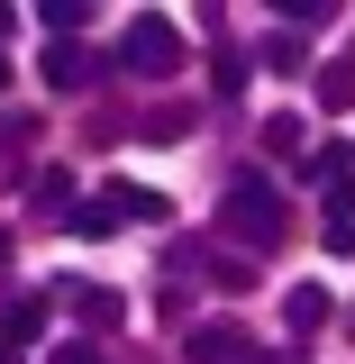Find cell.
<instances>
[{
  "label": "cell",
  "mask_w": 355,
  "mask_h": 364,
  "mask_svg": "<svg viewBox=\"0 0 355 364\" xmlns=\"http://www.w3.org/2000/svg\"><path fill=\"white\" fill-rule=\"evenodd\" d=\"M219 219H228V237H246V246H282V228H292V200H282L265 173H237V182L219 191Z\"/></svg>",
  "instance_id": "obj_1"
},
{
  "label": "cell",
  "mask_w": 355,
  "mask_h": 364,
  "mask_svg": "<svg viewBox=\"0 0 355 364\" xmlns=\"http://www.w3.org/2000/svg\"><path fill=\"white\" fill-rule=\"evenodd\" d=\"M119 64H128V73H146V82H164V73L182 64L174 18H155V9H146V18H128V37H119Z\"/></svg>",
  "instance_id": "obj_2"
},
{
  "label": "cell",
  "mask_w": 355,
  "mask_h": 364,
  "mask_svg": "<svg viewBox=\"0 0 355 364\" xmlns=\"http://www.w3.org/2000/svg\"><path fill=\"white\" fill-rule=\"evenodd\" d=\"M301 182H310V191H328V200L355 219V146H346V136H328V146H301Z\"/></svg>",
  "instance_id": "obj_3"
},
{
  "label": "cell",
  "mask_w": 355,
  "mask_h": 364,
  "mask_svg": "<svg viewBox=\"0 0 355 364\" xmlns=\"http://www.w3.org/2000/svg\"><path fill=\"white\" fill-rule=\"evenodd\" d=\"M46 82H55V91H83L91 82V55L73 37H46Z\"/></svg>",
  "instance_id": "obj_4"
},
{
  "label": "cell",
  "mask_w": 355,
  "mask_h": 364,
  "mask_svg": "<svg viewBox=\"0 0 355 364\" xmlns=\"http://www.w3.org/2000/svg\"><path fill=\"white\" fill-rule=\"evenodd\" d=\"M28 210H37V219H73V173H37Z\"/></svg>",
  "instance_id": "obj_5"
},
{
  "label": "cell",
  "mask_w": 355,
  "mask_h": 364,
  "mask_svg": "<svg viewBox=\"0 0 355 364\" xmlns=\"http://www.w3.org/2000/svg\"><path fill=\"white\" fill-rule=\"evenodd\" d=\"M282 318H292V328H319V318H328V282H292V291H282Z\"/></svg>",
  "instance_id": "obj_6"
},
{
  "label": "cell",
  "mask_w": 355,
  "mask_h": 364,
  "mask_svg": "<svg viewBox=\"0 0 355 364\" xmlns=\"http://www.w3.org/2000/svg\"><path fill=\"white\" fill-rule=\"evenodd\" d=\"M255 55H265V73H310V46L301 37H265Z\"/></svg>",
  "instance_id": "obj_7"
},
{
  "label": "cell",
  "mask_w": 355,
  "mask_h": 364,
  "mask_svg": "<svg viewBox=\"0 0 355 364\" xmlns=\"http://www.w3.org/2000/svg\"><path fill=\"white\" fill-rule=\"evenodd\" d=\"M228 355H246L237 328H201V337H191V364H228Z\"/></svg>",
  "instance_id": "obj_8"
},
{
  "label": "cell",
  "mask_w": 355,
  "mask_h": 364,
  "mask_svg": "<svg viewBox=\"0 0 355 364\" xmlns=\"http://www.w3.org/2000/svg\"><path fill=\"white\" fill-rule=\"evenodd\" d=\"M310 91L328 100V109H346V100H355V64H319V73H310Z\"/></svg>",
  "instance_id": "obj_9"
},
{
  "label": "cell",
  "mask_w": 355,
  "mask_h": 364,
  "mask_svg": "<svg viewBox=\"0 0 355 364\" xmlns=\"http://www.w3.org/2000/svg\"><path fill=\"white\" fill-rule=\"evenodd\" d=\"M265 155H292V164H301V119H292V109L265 119Z\"/></svg>",
  "instance_id": "obj_10"
},
{
  "label": "cell",
  "mask_w": 355,
  "mask_h": 364,
  "mask_svg": "<svg viewBox=\"0 0 355 364\" xmlns=\"http://www.w3.org/2000/svg\"><path fill=\"white\" fill-rule=\"evenodd\" d=\"M37 18H46V37H73V28H91V9H83V0H46Z\"/></svg>",
  "instance_id": "obj_11"
},
{
  "label": "cell",
  "mask_w": 355,
  "mask_h": 364,
  "mask_svg": "<svg viewBox=\"0 0 355 364\" xmlns=\"http://www.w3.org/2000/svg\"><path fill=\"white\" fill-rule=\"evenodd\" d=\"M319 237H328V255H355V219H346V210H328V228H319Z\"/></svg>",
  "instance_id": "obj_12"
},
{
  "label": "cell",
  "mask_w": 355,
  "mask_h": 364,
  "mask_svg": "<svg viewBox=\"0 0 355 364\" xmlns=\"http://www.w3.org/2000/svg\"><path fill=\"white\" fill-rule=\"evenodd\" d=\"M55 364H100V355H91V346H55Z\"/></svg>",
  "instance_id": "obj_13"
},
{
  "label": "cell",
  "mask_w": 355,
  "mask_h": 364,
  "mask_svg": "<svg viewBox=\"0 0 355 364\" xmlns=\"http://www.w3.org/2000/svg\"><path fill=\"white\" fill-rule=\"evenodd\" d=\"M0 364H18V346H9V337H0Z\"/></svg>",
  "instance_id": "obj_14"
},
{
  "label": "cell",
  "mask_w": 355,
  "mask_h": 364,
  "mask_svg": "<svg viewBox=\"0 0 355 364\" xmlns=\"http://www.w3.org/2000/svg\"><path fill=\"white\" fill-rule=\"evenodd\" d=\"M0 91H9V55H0Z\"/></svg>",
  "instance_id": "obj_15"
}]
</instances>
